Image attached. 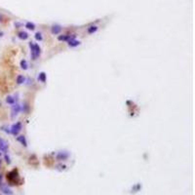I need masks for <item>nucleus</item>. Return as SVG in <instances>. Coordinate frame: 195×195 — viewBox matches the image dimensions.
Instances as JSON below:
<instances>
[{
    "instance_id": "nucleus-15",
    "label": "nucleus",
    "mask_w": 195,
    "mask_h": 195,
    "mask_svg": "<svg viewBox=\"0 0 195 195\" xmlns=\"http://www.w3.org/2000/svg\"><path fill=\"white\" fill-rule=\"evenodd\" d=\"M98 29H99V26H97V25H91V26H89V27L87 28V32H88L89 34H93V33L97 32Z\"/></svg>"
},
{
    "instance_id": "nucleus-24",
    "label": "nucleus",
    "mask_w": 195,
    "mask_h": 195,
    "mask_svg": "<svg viewBox=\"0 0 195 195\" xmlns=\"http://www.w3.org/2000/svg\"><path fill=\"white\" fill-rule=\"evenodd\" d=\"M1 36H3V32H0V37Z\"/></svg>"
},
{
    "instance_id": "nucleus-27",
    "label": "nucleus",
    "mask_w": 195,
    "mask_h": 195,
    "mask_svg": "<svg viewBox=\"0 0 195 195\" xmlns=\"http://www.w3.org/2000/svg\"><path fill=\"white\" fill-rule=\"evenodd\" d=\"M1 154H2V153H1V152H0V156H1Z\"/></svg>"
},
{
    "instance_id": "nucleus-5",
    "label": "nucleus",
    "mask_w": 195,
    "mask_h": 195,
    "mask_svg": "<svg viewBox=\"0 0 195 195\" xmlns=\"http://www.w3.org/2000/svg\"><path fill=\"white\" fill-rule=\"evenodd\" d=\"M76 35L75 34H61L58 36V40L59 41H62V42H68L72 39H75Z\"/></svg>"
},
{
    "instance_id": "nucleus-12",
    "label": "nucleus",
    "mask_w": 195,
    "mask_h": 195,
    "mask_svg": "<svg viewBox=\"0 0 195 195\" xmlns=\"http://www.w3.org/2000/svg\"><path fill=\"white\" fill-rule=\"evenodd\" d=\"M38 81L41 83H45L46 80H47V75L44 71H42V72H40L39 74H38V77H37Z\"/></svg>"
},
{
    "instance_id": "nucleus-13",
    "label": "nucleus",
    "mask_w": 195,
    "mask_h": 195,
    "mask_svg": "<svg viewBox=\"0 0 195 195\" xmlns=\"http://www.w3.org/2000/svg\"><path fill=\"white\" fill-rule=\"evenodd\" d=\"M16 82H17L18 85H22V84H23V83L25 82V77L22 74L18 75L17 78H16Z\"/></svg>"
},
{
    "instance_id": "nucleus-6",
    "label": "nucleus",
    "mask_w": 195,
    "mask_h": 195,
    "mask_svg": "<svg viewBox=\"0 0 195 195\" xmlns=\"http://www.w3.org/2000/svg\"><path fill=\"white\" fill-rule=\"evenodd\" d=\"M8 147H9V144H8L7 142L0 138V151L4 152V153H7Z\"/></svg>"
},
{
    "instance_id": "nucleus-20",
    "label": "nucleus",
    "mask_w": 195,
    "mask_h": 195,
    "mask_svg": "<svg viewBox=\"0 0 195 195\" xmlns=\"http://www.w3.org/2000/svg\"><path fill=\"white\" fill-rule=\"evenodd\" d=\"M141 188H142V184H141V183H137L136 185L133 186L132 190H135L134 192H137V191H140V189H141Z\"/></svg>"
},
{
    "instance_id": "nucleus-18",
    "label": "nucleus",
    "mask_w": 195,
    "mask_h": 195,
    "mask_svg": "<svg viewBox=\"0 0 195 195\" xmlns=\"http://www.w3.org/2000/svg\"><path fill=\"white\" fill-rule=\"evenodd\" d=\"M25 27L29 30H34L35 29V24L33 23H31V22H27L25 23Z\"/></svg>"
},
{
    "instance_id": "nucleus-16",
    "label": "nucleus",
    "mask_w": 195,
    "mask_h": 195,
    "mask_svg": "<svg viewBox=\"0 0 195 195\" xmlns=\"http://www.w3.org/2000/svg\"><path fill=\"white\" fill-rule=\"evenodd\" d=\"M67 168H68L67 165L61 164V163H59V164H57V165L55 166V169H56V170H58V171H64Z\"/></svg>"
},
{
    "instance_id": "nucleus-17",
    "label": "nucleus",
    "mask_w": 195,
    "mask_h": 195,
    "mask_svg": "<svg viewBox=\"0 0 195 195\" xmlns=\"http://www.w3.org/2000/svg\"><path fill=\"white\" fill-rule=\"evenodd\" d=\"M21 68L23 69V70H26L28 68V63H27V61L25 60H21Z\"/></svg>"
},
{
    "instance_id": "nucleus-9",
    "label": "nucleus",
    "mask_w": 195,
    "mask_h": 195,
    "mask_svg": "<svg viewBox=\"0 0 195 195\" xmlns=\"http://www.w3.org/2000/svg\"><path fill=\"white\" fill-rule=\"evenodd\" d=\"M68 45L69 48H76V47H78V46L81 45V42L79 41V40H76V39H72V40H70V41H68Z\"/></svg>"
},
{
    "instance_id": "nucleus-19",
    "label": "nucleus",
    "mask_w": 195,
    "mask_h": 195,
    "mask_svg": "<svg viewBox=\"0 0 195 195\" xmlns=\"http://www.w3.org/2000/svg\"><path fill=\"white\" fill-rule=\"evenodd\" d=\"M34 37H35V39H36L37 41H42V40H43V36H42V33H41V32H39V31L35 33Z\"/></svg>"
},
{
    "instance_id": "nucleus-10",
    "label": "nucleus",
    "mask_w": 195,
    "mask_h": 195,
    "mask_svg": "<svg viewBox=\"0 0 195 195\" xmlns=\"http://www.w3.org/2000/svg\"><path fill=\"white\" fill-rule=\"evenodd\" d=\"M0 189H1V191L4 193V194H7V195H12L13 194V190L11 189L10 187H8L6 185H2V186H0Z\"/></svg>"
},
{
    "instance_id": "nucleus-7",
    "label": "nucleus",
    "mask_w": 195,
    "mask_h": 195,
    "mask_svg": "<svg viewBox=\"0 0 195 195\" xmlns=\"http://www.w3.org/2000/svg\"><path fill=\"white\" fill-rule=\"evenodd\" d=\"M61 26H60V24H53L52 26H51V33H52L53 35H58V34H60V31H61Z\"/></svg>"
},
{
    "instance_id": "nucleus-21",
    "label": "nucleus",
    "mask_w": 195,
    "mask_h": 195,
    "mask_svg": "<svg viewBox=\"0 0 195 195\" xmlns=\"http://www.w3.org/2000/svg\"><path fill=\"white\" fill-rule=\"evenodd\" d=\"M4 158H5V161H6V163H7V164H11V159H10V157L7 155V153H5Z\"/></svg>"
},
{
    "instance_id": "nucleus-8",
    "label": "nucleus",
    "mask_w": 195,
    "mask_h": 195,
    "mask_svg": "<svg viewBox=\"0 0 195 195\" xmlns=\"http://www.w3.org/2000/svg\"><path fill=\"white\" fill-rule=\"evenodd\" d=\"M17 141L21 143L23 146H24V147H26V146H27V141H26L25 136L21 135V136H19V137H17Z\"/></svg>"
},
{
    "instance_id": "nucleus-11",
    "label": "nucleus",
    "mask_w": 195,
    "mask_h": 195,
    "mask_svg": "<svg viewBox=\"0 0 195 195\" xmlns=\"http://www.w3.org/2000/svg\"><path fill=\"white\" fill-rule=\"evenodd\" d=\"M17 100H18V98H16V96L15 97H13V96H8V97L6 98V103H7L8 105H12L17 103Z\"/></svg>"
},
{
    "instance_id": "nucleus-22",
    "label": "nucleus",
    "mask_w": 195,
    "mask_h": 195,
    "mask_svg": "<svg viewBox=\"0 0 195 195\" xmlns=\"http://www.w3.org/2000/svg\"><path fill=\"white\" fill-rule=\"evenodd\" d=\"M1 130H2V131H4V132H5V133H7V134H10V129L7 128V127H5V126H2V127H1Z\"/></svg>"
},
{
    "instance_id": "nucleus-14",
    "label": "nucleus",
    "mask_w": 195,
    "mask_h": 195,
    "mask_svg": "<svg viewBox=\"0 0 195 195\" xmlns=\"http://www.w3.org/2000/svg\"><path fill=\"white\" fill-rule=\"evenodd\" d=\"M18 37L21 40H26L28 38V33L25 32V31H21V32L18 33Z\"/></svg>"
},
{
    "instance_id": "nucleus-1",
    "label": "nucleus",
    "mask_w": 195,
    "mask_h": 195,
    "mask_svg": "<svg viewBox=\"0 0 195 195\" xmlns=\"http://www.w3.org/2000/svg\"><path fill=\"white\" fill-rule=\"evenodd\" d=\"M28 45H29L30 48V57H31V59L33 60H36L41 55L40 46L38 45L37 43H34V42H30Z\"/></svg>"
},
{
    "instance_id": "nucleus-4",
    "label": "nucleus",
    "mask_w": 195,
    "mask_h": 195,
    "mask_svg": "<svg viewBox=\"0 0 195 195\" xmlns=\"http://www.w3.org/2000/svg\"><path fill=\"white\" fill-rule=\"evenodd\" d=\"M21 110H22V106L20 104L16 103L14 105H12V106H11V118L14 119L16 116L21 112Z\"/></svg>"
},
{
    "instance_id": "nucleus-25",
    "label": "nucleus",
    "mask_w": 195,
    "mask_h": 195,
    "mask_svg": "<svg viewBox=\"0 0 195 195\" xmlns=\"http://www.w3.org/2000/svg\"><path fill=\"white\" fill-rule=\"evenodd\" d=\"M1 21H2V16L0 15V22H1Z\"/></svg>"
},
{
    "instance_id": "nucleus-2",
    "label": "nucleus",
    "mask_w": 195,
    "mask_h": 195,
    "mask_svg": "<svg viewBox=\"0 0 195 195\" xmlns=\"http://www.w3.org/2000/svg\"><path fill=\"white\" fill-rule=\"evenodd\" d=\"M22 129H23L22 123L21 122H16L15 124H13L11 126V128H10V134L17 137V136L20 134V132L22 131Z\"/></svg>"
},
{
    "instance_id": "nucleus-23",
    "label": "nucleus",
    "mask_w": 195,
    "mask_h": 195,
    "mask_svg": "<svg viewBox=\"0 0 195 195\" xmlns=\"http://www.w3.org/2000/svg\"><path fill=\"white\" fill-rule=\"evenodd\" d=\"M3 185V175L0 174V186Z\"/></svg>"
},
{
    "instance_id": "nucleus-26",
    "label": "nucleus",
    "mask_w": 195,
    "mask_h": 195,
    "mask_svg": "<svg viewBox=\"0 0 195 195\" xmlns=\"http://www.w3.org/2000/svg\"><path fill=\"white\" fill-rule=\"evenodd\" d=\"M1 163H2V160L0 159V167H1Z\"/></svg>"
},
{
    "instance_id": "nucleus-3",
    "label": "nucleus",
    "mask_w": 195,
    "mask_h": 195,
    "mask_svg": "<svg viewBox=\"0 0 195 195\" xmlns=\"http://www.w3.org/2000/svg\"><path fill=\"white\" fill-rule=\"evenodd\" d=\"M69 156H70V153L68 150H60L58 151V153L56 154V159L57 161H66L69 158Z\"/></svg>"
}]
</instances>
